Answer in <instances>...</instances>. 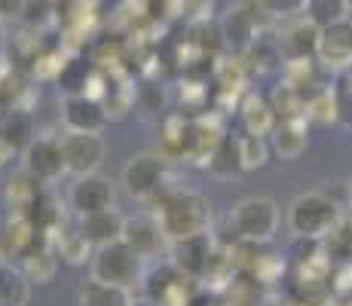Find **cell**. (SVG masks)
<instances>
[{
  "instance_id": "6da1fadb",
  "label": "cell",
  "mask_w": 352,
  "mask_h": 306,
  "mask_svg": "<svg viewBox=\"0 0 352 306\" xmlns=\"http://www.w3.org/2000/svg\"><path fill=\"white\" fill-rule=\"evenodd\" d=\"M157 217L166 230L168 242L175 239H187V236H199L208 233L212 223V206L202 193L187 187H172L162 190L157 196Z\"/></svg>"
},
{
  "instance_id": "7a4b0ae2",
  "label": "cell",
  "mask_w": 352,
  "mask_h": 306,
  "mask_svg": "<svg viewBox=\"0 0 352 306\" xmlns=\"http://www.w3.org/2000/svg\"><path fill=\"white\" fill-rule=\"evenodd\" d=\"M144 261L147 257H141L123 239L98 245L92 251V278L132 291L138 282H144Z\"/></svg>"
},
{
  "instance_id": "3957f363",
  "label": "cell",
  "mask_w": 352,
  "mask_h": 306,
  "mask_svg": "<svg viewBox=\"0 0 352 306\" xmlns=\"http://www.w3.org/2000/svg\"><path fill=\"white\" fill-rule=\"evenodd\" d=\"M340 217L343 208L328 193H303L288 206V227L297 239H324Z\"/></svg>"
},
{
  "instance_id": "277c9868",
  "label": "cell",
  "mask_w": 352,
  "mask_h": 306,
  "mask_svg": "<svg viewBox=\"0 0 352 306\" xmlns=\"http://www.w3.org/2000/svg\"><path fill=\"white\" fill-rule=\"evenodd\" d=\"M227 221L233 227L236 239L261 245L273 239L276 230H279V206L270 196H245L230 208Z\"/></svg>"
},
{
  "instance_id": "5b68a950",
  "label": "cell",
  "mask_w": 352,
  "mask_h": 306,
  "mask_svg": "<svg viewBox=\"0 0 352 306\" xmlns=\"http://www.w3.org/2000/svg\"><path fill=\"white\" fill-rule=\"evenodd\" d=\"M166 181H168V160L153 151L132 156L123 168V187L135 199H157L166 190Z\"/></svg>"
},
{
  "instance_id": "8992f818",
  "label": "cell",
  "mask_w": 352,
  "mask_h": 306,
  "mask_svg": "<svg viewBox=\"0 0 352 306\" xmlns=\"http://www.w3.org/2000/svg\"><path fill=\"white\" fill-rule=\"evenodd\" d=\"M58 117L65 122V132H96L101 135L111 122L107 105L98 95L89 92H67L58 105Z\"/></svg>"
},
{
  "instance_id": "52a82bcc",
  "label": "cell",
  "mask_w": 352,
  "mask_h": 306,
  "mask_svg": "<svg viewBox=\"0 0 352 306\" xmlns=\"http://www.w3.org/2000/svg\"><path fill=\"white\" fill-rule=\"evenodd\" d=\"M193 276H187L175 261H166L151 276H144V294L162 306H190L193 300Z\"/></svg>"
},
{
  "instance_id": "ba28073f",
  "label": "cell",
  "mask_w": 352,
  "mask_h": 306,
  "mask_svg": "<svg viewBox=\"0 0 352 306\" xmlns=\"http://www.w3.org/2000/svg\"><path fill=\"white\" fill-rule=\"evenodd\" d=\"M22 166L40 184L58 181L62 175H67L62 138H56V135H34V141L22 151Z\"/></svg>"
},
{
  "instance_id": "9c48e42d",
  "label": "cell",
  "mask_w": 352,
  "mask_h": 306,
  "mask_svg": "<svg viewBox=\"0 0 352 306\" xmlns=\"http://www.w3.org/2000/svg\"><path fill=\"white\" fill-rule=\"evenodd\" d=\"M62 153L67 175L80 178V175H92L104 162V141L96 132H65L62 135Z\"/></svg>"
},
{
  "instance_id": "30bf717a",
  "label": "cell",
  "mask_w": 352,
  "mask_h": 306,
  "mask_svg": "<svg viewBox=\"0 0 352 306\" xmlns=\"http://www.w3.org/2000/svg\"><path fill=\"white\" fill-rule=\"evenodd\" d=\"M316 61H319V67H324V71H337V74L352 71V22L349 19L328 25V28H319Z\"/></svg>"
},
{
  "instance_id": "8fae6325",
  "label": "cell",
  "mask_w": 352,
  "mask_h": 306,
  "mask_svg": "<svg viewBox=\"0 0 352 306\" xmlns=\"http://www.w3.org/2000/svg\"><path fill=\"white\" fill-rule=\"evenodd\" d=\"M113 184L104 178V175L92 172V175H80L74 178L71 190H67V202H71L74 215L83 217V215H96V212H107L113 208Z\"/></svg>"
},
{
  "instance_id": "7c38bea8",
  "label": "cell",
  "mask_w": 352,
  "mask_h": 306,
  "mask_svg": "<svg viewBox=\"0 0 352 306\" xmlns=\"http://www.w3.org/2000/svg\"><path fill=\"white\" fill-rule=\"evenodd\" d=\"M257 34H261V22L254 12H248V0L239 6H230V12L221 19V40H224L227 52H233V58L248 56Z\"/></svg>"
},
{
  "instance_id": "4fadbf2b",
  "label": "cell",
  "mask_w": 352,
  "mask_h": 306,
  "mask_svg": "<svg viewBox=\"0 0 352 306\" xmlns=\"http://www.w3.org/2000/svg\"><path fill=\"white\" fill-rule=\"evenodd\" d=\"M279 31H276V43L282 50V58H309L316 56V43H319V28L309 22L307 16H288L279 19Z\"/></svg>"
},
{
  "instance_id": "5bb4252c",
  "label": "cell",
  "mask_w": 352,
  "mask_h": 306,
  "mask_svg": "<svg viewBox=\"0 0 352 306\" xmlns=\"http://www.w3.org/2000/svg\"><path fill=\"white\" fill-rule=\"evenodd\" d=\"M172 245V261L184 270L187 276L193 278H202L208 276L212 270V261H214V242H212V233H199V236H187V239H175L168 242Z\"/></svg>"
},
{
  "instance_id": "9a60e30c",
  "label": "cell",
  "mask_w": 352,
  "mask_h": 306,
  "mask_svg": "<svg viewBox=\"0 0 352 306\" xmlns=\"http://www.w3.org/2000/svg\"><path fill=\"white\" fill-rule=\"evenodd\" d=\"M120 239L126 245H132L141 257H157L162 251V245L168 242V236L157 215H135L123 221V236Z\"/></svg>"
},
{
  "instance_id": "2e32d148",
  "label": "cell",
  "mask_w": 352,
  "mask_h": 306,
  "mask_svg": "<svg viewBox=\"0 0 352 306\" xmlns=\"http://www.w3.org/2000/svg\"><path fill=\"white\" fill-rule=\"evenodd\" d=\"M309 144V122L307 120H279L270 132V151L279 156L282 162L300 160Z\"/></svg>"
},
{
  "instance_id": "e0dca14e",
  "label": "cell",
  "mask_w": 352,
  "mask_h": 306,
  "mask_svg": "<svg viewBox=\"0 0 352 306\" xmlns=\"http://www.w3.org/2000/svg\"><path fill=\"white\" fill-rule=\"evenodd\" d=\"M123 221L126 217L117 212V208H107V212H96V215H83L80 217V233L83 239L98 248V245L117 242L123 236Z\"/></svg>"
},
{
  "instance_id": "ac0fdd59",
  "label": "cell",
  "mask_w": 352,
  "mask_h": 306,
  "mask_svg": "<svg viewBox=\"0 0 352 306\" xmlns=\"http://www.w3.org/2000/svg\"><path fill=\"white\" fill-rule=\"evenodd\" d=\"M0 138L12 147V151H25L34 141V113L25 107H10L0 113Z\"/></svg>"
},
{
  "instance_id": "d6986e66",
  "label": "cell",
  "mask_w": 352,
  "mask_h": 306,
  "mask_svg": "<svg viewBox=\"0 0 352 306\" xmlns=\"http://www.w3.org/2000/svg\"><path fill=\"white\" fill-rule=\"evenodd\" d=\"M276 122H279V117H276L270 98H263V95L252 92L245 101H242V126H245V132L270 138V132L276 129Z\"/></svg>"
},
{
  "instance_id": "ffe728a7",
  "label": "cell",
  "mask_w": 352,
  "mask_h": 306,
  "mask_svg": "<svg viewBox=\"0 0 352 306\" xmlns=\"http://www.w3.org/2000/svg\"><path fill=\"white\" fill-rule=\"evenodd\" d=\"M208 172L214 175V178H233V175L245 172L242 168V156H239V135H224V138L218 141V147L212 151V156L206 160Z\"/></svg>"
},
{
  "instance_id": "44dd1931",
  "label": "cell",
  "mask_w": 352,
  "mask_h": 306,
  "mask_svg": "<svg viewBox=\"0 0 352 306\" xmlns=\"http://www.w3.org/2000/svg\"><path fill=\"white\" fill-rule=\"evenodd\" d=\"M270 105H273L279 120H300L303 113H307V92L297 89L288 80H282V83L273 86V92H270Z\"/></svg>"
},
{
  "instance_id": "7402d4cb",
  "label": "cell",
  "mask_w": 352,
  "mask_h": 306,
  "mask_svg": "<svg viewBox=\"0 0 352 306\" xmlns=\"http://www.w3.org/2000/svg\"><path fill=\"white\" fill-rule=\"evenodd\" d=\"M31 300V278L25 270L0 263V306H28Z\"/></svg>"
},
{
  "instance_id": "603a6c76",
  "label": "cell",
  "mask_w": 352,
  "mask_h": 306,
  "mask_svg": "<svg viewBox=\"0 0 352 306\" xmlns=\"http://www.w3.org/2000/svg\"><path fill=\"white\" fill-rule=\"evenodd\" d=\"M80 306H132V294L126 288H117V285L89 278L80 288Z\"/></svg>"
},
{
  "instance_id": "cb8c5ba5",
  "label": "cell",
  "mask_w": 352,
  "mask_h": 306,
  "mask_svg": "<svg viewBox=\"0 0 352 306\" xmlns=\"http://www.w3.org/2000/svg\"><path fill=\"white\" fill-rule=\"evenodd\" d=\"M322 248L328 261H337L340 267L343 263H352V217L349 215H343L331 227V233L322 239Z\"/></svg>"
},
{
  "instance_id": "d4e9b609",
  "label": "cell",
  "mask_w": 352,
  "mask_h": 306,
  "mask_svg": "<svg viewBox=\"0 0 352 306\" xmlns=\"http://www.w3.org/2000/svg\"><path fill=\"white\" fill-rule=\"evenodd\" d=\"M349 3L346 0H307L303 3V16L316 25V28H328L343 19H349Z\"/></svg>"
},
{
  "instance_id": "484cf974",
  "label": "cell",
  "mask_w": 352,
  "mask_h": 306,
  "mask_svg": "<svg viewBox=\"0 0 352 306\" xmlns=\"http://www.w3.org/2000/svg\"><path fill=\"white\" fill-rule=\"evenodd\" d=\"M6 199H10V206L16 208V215H28L31 208L40 202V181L34 178V175L22 172L16 181H10V187H6Z\"/></svg>"
},
{
  "instance_id": "4316f807",
  "label": "cell",
  "mask_w": 352,
  "mask_h": 306,
  "mask_svg": "<svg viewBox=\"0 0 352 306\" xmlns=\"http://www.w3.org/2000/svg\"><path fill=\"white\" fill-rule=\"evenodd\" d=\"M307 122H319V126H328V122L340 120V111H337V98H334V86L331 89H316L313 95H307Z\"/></svg>"
},
{
  "instance_id": "83f0119b",
  "label": "cell",
  "mask_w": 352,
  "mask_h": 306,
  "mask_svg": "<svg viewBox=\"0 0 352 306\" xmlns=\"http://www.w3.org/2000/svg\"><path fill=\"white\" fill-rule=\"evenodd\" d=\"M270 141L263 138V135H239V156H242V168L245 172H254V168H263L270 160Z\"/></svg>"
},
{
  "instance_id": "f1b7e54d",
  "label": "cell",
  "mask_w": 352,
  "mask_h": 306,
  "mask_svg": "<svg viewBox=\"0 0 352 306\" xmlns=\"http://www.w3.org/2000/svg\"><path fill=\"white\" fill-rule=\"evenodd\" d=\"M25 276L31 278V282H37V285H46V282H52V276H56V270H58V257L52 254V251H46V248H40V251H31L28 257H25Z\"/></svg>"
},
{
  "instance_id": "f546056e",
  "label": "cell",
  "mask_w": 352,
  "mask_h": 306,
  "mask_svg": "<svg viewBox=\"0 0 352 306\" xmlns=\"http://www.w3.org/2000/svg\"><path fill=\"white\" fill-rule=\"evenodd\" d=\"M319 61H313V56L309 58H288L285 61V80L288 83H294L297 89L307 92L309 86H316V74H319Z\"/></svg>"
},
{
  "instance_id": "4dcf8cb0",
  "label": "cell",
  "mask_w": 352,
  "mask_h": 306,
  "mask_svg": "<svg viewBox=\"0 0 352 306\" xmlns=\"http://www.w3.org/2000/svg\"><path fill=\"white\" fill-rule=\"evenodd\" d=\"M52 19H58V3L56 0H28L22 22L28 25L31 31H37V28H43V25H50Z\"/></svg>"
},
{
  "instance_id": "1f68e13d",
  "label": "cell",
  "mask_w": 352,
  "mask_h": 306,
  "mask_svg": "<svg viewBox=\"0 0 352 306\" xmlns=\"http://www.w3.org/2000/svg\"><path fill=\"white\" fill-rule=\"evenodd\" d=\"M58 254L65 257L67 263H83L86 257L92 254V245L83 239V233H67V236H62V245H58Z\"/></svg>"
},
{
  "instance_id": "d6a6232c",
  "label": "cell",
  "mask_w": 352,
  "mask_h": 306,
  "mask_svg": "<svg viewBox=\"0 0 352 306\" xmlns=\"http://www.w3.org/2000/svg\"><path fill=\"white\" fill-rule=\"evenodd\" d=\"M334 98H337V111H340V120L352 126V71H346L334 86Z\"/></svg>"
},
{
  "instance_id": "836d02e7",
  "label": "cell",
  "mask_w": 352,
  "mask_h": 306,
  "mask_svg": "<svg viewBox=\"0 0 352 306\" xmlns=\"http://www.w3.org/2000/svg\"><path fill=\"white\" fill-rule=\"evenodd\" d=\"M257 3L263 6V12L270 19H288V16H300L307 0H257Z\"/></svg>"
},
{
  "instance_id": "e575fe53",
  "label": "cell",
  "mask_w": 352,
  "mask_h": 306,
  "mask_svg": "<svg viewBox=\"0 0 352 306\" xmlns=\"http://www.w3.org/2000/svg\"><path fill=\"white\" fill-rule=\"evenodd\" d=\"M25 6H28V0H0V19L16 22V19L25 16Z\"/></svg>"
},
{
  "instance_id": "d590c367",
  "label": "cell",
  "mask_w": 352,
  "mask_h": 306,
  "mask_svg": "<svg viewBox=\"0 0 352 306\" xmlns=\"http://www.w3.org/2000/svg\"><path fill=\"white\" fill-rule=\"evenodd\" d=\"M12 153H16V151H12V147H10V144H6V141H3V138H0V166H3V162H6V160H12Z\"/></svg>"
},
{
  "instance_id": "8d00e7d4",
  "label": "cell",
  "mask_w": 352,
  "mask_h": 306,
  "mask_svg": "<svg viewBox=\"0 0 352 306\" xmlns=\"http://www.w3.org/2000/svg\"><path fill=\"white\" fill-rule=\"evenodd\" d=\"M132 306H162V303H157V300H151V297H138V300H132Z\"/></svg>"
},
{
  "instance_id": "74e56055",
  "label": "cell",
  "mask_w": 352,
  "mask_h": 306,
  "mask_svg": "<svg viewBox=\"0 0 352 306\" xmlns=\"http://www.w3.org/2000/svg\"><path fill=\"white\" fill-rule=\"evenodd\" d=\"M0 40H3V19H0Z\"/></svg>"
},
{
  "instance_id": "f35d334b",
  "label": "cell",
  "mask_w": 352,
  "mask_h": 306,
  "mask_svg": "<svg viewBox=\"0 0 352 306\" xmlns=\"http://www.w3.org/2000/svg\"><path fill=\"white\" fill-rule=\"evenodd\" d=\"M349 202H352V181H349Z\"/></svg>"
},
{
  "instance_id": "ab89813d",
  "label": "cell",
  "mask_w": 352,
  "mask_h": 306,
  "mask_svg": "<svg viewBox=\"0 0 352 306\" xmlns=\"http://www.w3.org/2000/svg\"><path fill=\"white\" fill-rule=\"evenodd\" d=\"M346 3H349V10H352V0H346Z\"/></svg>"
}]
</instances>
